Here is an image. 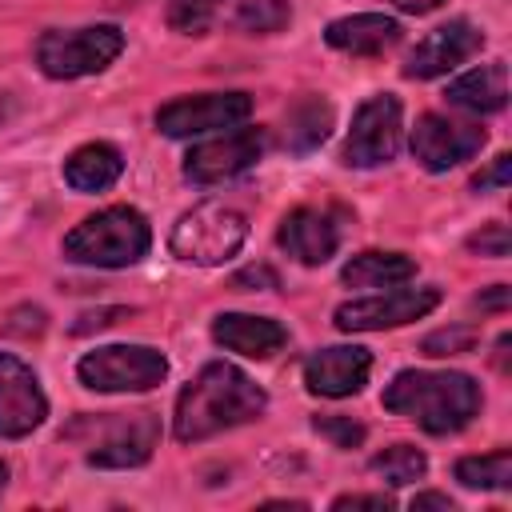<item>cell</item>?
<instances>
[{
	"label": "cell",
	"mask_w": 512,
	"mask_h": 512,
	"mask_svg": "<svg viewBox=\"0 0 512 512\" xmlns=\"http://www.w3.org/2000/svg\"><path fill=\"white\" fill-rule=\"evenodd\" d=\"M264 408H268L264 388L252 376H244L240 368L216 360V364H204L180 388L172 432H176V440L196 444V440H208V436H216L224 428L256 420Z\"/></svg>",
	"instance_id": "6da1fadb"
},
{
	"label": "cell",
	"mask_w": 512,
	"mask_h": 512,
	"mask_svg": "<svg viewBox=\"0 0 512 512\" xmlns=\"http://www.w3.org/2000/svg\"><path fill=\"white\" fill-rule=\"evenodd\" d=\"M484 404L480 384L468 372H396L384 388V408L416 420L424 432L444 436L464 428Z\"/></svg>",
	"instance_id": "7a4b0ae2"
},
{
	"label": "cell",
	"mask_w": 512,
	"mask_h": 512,
	"mask_svg": "<svg viewBox=\"0 0 512 512\" xmlns=\"http://www.w3.org/2000/svg\"><path fill=\"white\" fill-rule=\"evenodd\" d=\"M148 248H152V228L128 204L100 208L64 236V256L92 268H128L144 260Z\"/></svg>",
	"instance_id": "3957f363"
},
{
	"label": "cell",
	"mask_w": 512,
	"mask_h": 512,
	"mask_svg": "<svg viewBox=\"0 0 512 512\" xmlns=\"http://www.w3.org/2000/svg\"><path fill=\"white\" fill-rule=\"evenodd\" d=\"M124 52V32L116 24H92V28H72V32H44L36 40V64L52 80H76L104 72L116 56Z\"/></svg>",
	"instance_id": "277c9868"
},
{
	"label": "cell",
	"mask_w": 512,
	"mask_h": 512,
	"mask_svg": "<svg viewBox=\"0 0 512 512\" xmlns=\"http://www.w3.org/2000/svg\"><path fill=\"white\" fill-rule=\"evenodd\" d=\"M248 240V220L228 204H196L188 208L168 236L172 256L188 264H224Z\"/></svg>",
	"instance_id": "5b68a950"
},
{
	"label": "cell",
	"mask_w": 512,
	"mask_h": 512,
	"mask_svg": "<svg viewBox=\"0 0 512 512\" xmlns=\"http://www.w3.org/2000/svg\"><path fill=\"white\" fill-rule=\"evenodd\" d=\"M76 376L92 392H148L168 376V360L148 344H108L80 356Z\"/></svg>",
	"instance_id": "8992f818"
},
{
	"label": "cell",
	"mask_w": 512,
	"mask_h": 512,
	"mask_svg": "<svg viewBox=\"0 0 512 512\" xmlns=\"http://www.w3.org/2000/svg\"><path fill=\"white\" fill-rule=\"evenodd\" d=\"M400 100L396 96H372L356 108L352 116V132L344 140V164L356 168H376L388 164L400 148Z\"/></svg>",
	"instance_id": "52a82bcc"
},
{
	"label": "cell",
	"mask_w": 512,
	"mask_h": 512,
	"mask_svg": "<svg viewBox=\"0 0 512 512\" xmlns=\"http://www.w3.org/2000/svg\"><path fill=\"white\" fill-rule=\"evenodd\" d=\"M252 112V100L244 92H204V96H180L156 112V128L164 136H204L216 128H236Z\"/></svg>",
	"instance_id": "ba28073f"
},
{
	"label": "cell",
	"mask_w": 512,
	"mask_h": 512,
	"mask_svg": "<svg viewBox=\"0 0 512 512\" xmlns=\"http://www.w3.org/2000/svg\"><path fill=\"white\" fill-rule=\"evenodd\" d=\"M96 428L92 436V452L88 464L96 468H136L152 456L156 440H160V420L152 412H136V416H104V420H88Z\"/></svg>",
	"instance_id": "9c48e42d"
},
{
	"label": "cell",
	"mask_w": 512,
	"mask_h": 512,
	"mask_svg": "<svg viewBox=\"0 0 512 512\" xmlns=\"http://www.w3.org/2000/svg\"><path fill=\"white\" fill-rule=\"evenodd\" d=\"M440 304V288H400V292H384V296H364V300H348L336 308V328L340 332H380V328H396L408 320L428 316Z\"/></svg>",
	"instance_id": "30bf717a"
},
{
	"label": "cell",
	"mask_w": 512,
	"mask_h": 512,
	"mask_svg": "<svg viewBox=\"0 0 512 512\" xmlns=\"http://www.w3.org/2000/svg\"><path fill=\"white\" fill-rule=\"evenodd\" d=\"M484 128L480 124H460L436 112H424L412 128V156L428 168V172H448L464 160H472L484 148Z\"/></svg>",
	"instance_id": "8fae6325"
},
{
	"label": "cell",
	"mask_w": 512,
	"mask_h": 512,
	"mask_svg": "<svg viewBox=\"0 0 512 512\" xmlns=\"http://www.w3.org/2000/svg\"><path fill=\"white\" fill-rule=\"evenodd\" d=\"M260 152H264L260 128H228L224 136L204 140L184 156V176L192 184H220V180H232L244 168H252L260 160Z\"/></svg>",
	"instance_id": "7c38bea8"
},
{
	"label": "cell",
	"mask_w": 512,
	"mask_h": 512,
	"mask_svg": "<svg viewBox=\"0 0 512 512\" xmlns=\"http://www.w3.org/2000/svg\"><path fill=\"white\" fill-rule=\"evenodd\" d=\"M44 416H48V400L40 392L36 372L24 360L0 352V436L20 440L32 428H40Z\"/></svg>",
	"instance_id": "4fadbf2b"
},
{
	"label": "cell",
	"mask_w": 512,
	"mask_h": 512,
	"mask_svg": "<svg viewBox=\"0 0 512 512\" xmlns=\"http://www.w3.org/2000/svg\"><path fill=\"white\" fill-rule=\"evenodd\" d=\"M484 44V32L468 20H448L440 24L436 32H428L404 60V76L408 80H432V76H444L452 72L456 64H464L472 52H480Z\"/></svg>",
	"instance_id": "5bb4252c"
},
{
	"label": "cell",
	"mask_w": 512,
	"mask_h": 512,
	"mask_svg": "<svg viewBox=\"0 0 512 512\" xmlns=\"http://www.w3.org/2000/svg\"><path fill=\"white\" fill-rule=\"evenodd\" d=\"M276 240H280V248L292 260L316 268V264H328L336 256V248H340V220L328 208H308L304 204V208H292L280 220Z\"/></svg>",
	"instance_id": "9a60e30c"
},
{
	"label": "cell",
	"mask_w": 512,
	"mask_h": 512,
	"mask_svg": "<svg viewBox=\"0 0 512 512\" xmlns=\"http://www.w3.org/2000/svg\"><path fill=\"white\" fill-rule=\"evenodd\" d=\"M368 372H372V356H368V348H356V344L352 348H320V352H312L304 360L308 392L332 396V400L360 392Z\"/></svg>",
	"instance_id": "2e32d148"
},
{
	"label": "cell",
	"mask_w": 512,
	"mask_h": 512,
	"mask_svg": "<svg viewBox=\"0 0 512 512\" xmlns=\"http://www.w3.org/2000/svg\"><path fill=\"white\" fill-rule=\"evenodd\" d=\"M212 340L228 352H240L248 360H268L288 344V328L268 316H248V312H220L212 320Z\"/></svg>",
	"instance_id": "e0dca14e"
},
{
	"label": "cell",
	"mask_w": 512,
	"mask_h": 512,
	"mask_svg": "<svg viewBox=\"0 0 512 512\" xmlns=\"http://www.w3.org/2000/svg\"><path fill=\"white\" fill-rule=\"evenodd\" d=\"M324 40L348 56H380L384 48H392L400 40V24L380 12H360V16L332 20L324 28Z\"/></svg>",
	"instance_id": "ac0fdd59"
},
{
	"label": "cell",
	"mask_w": 512,
	"mask_h": 512,
	"mask_svg": "<svg viewBox=\"0 0 512 512\" xmlns=\"http://www.w3.org/2000/svg\"><path fill=\"white\" fill-rule=\"evenodd\" d=\"M444 96H448V104H456L464 112H476V116L500 112L508 104V68L500 60L496 64H480V68L456 76Z\"/></svg>",
	"instance_id": "d6986e66"
},
{
	"label": "cell",
	"mask_w": 512,
	"mask_h": 512,
	"mask_svg": "<svg viewBox=\"0 0 512 512\" xmlns=\"http://www.w3.org/2000/svg\"><path fill=\"white\" fill-rule=\"evenodd\" d=\"M120 172H124V156H120L112 144H104V140L80 144V148L64 160V180H68L76 192H104V188H112V184L120 180Z\"/></svg>",
	"instance_id": "ffe728a7"
},
{
	"label": "cell",
	"mask_w": 512,
	"mask_h": 512,
	"mask_svg": "<svg viewBox=\"0 0 512 512\" xmlns=\"http://www.w3.org/2000/svg\"><path fill=\"white\" fill-rule=\"evenodd\" d=\"M412 276H416V260L404 252H360L340 272L348 288H396Z\"/></svg>",
	"instance_id": "44dd1931"
},
{
	"label": "cell",
	"mask_w": 512,
	"mask_h": 512,
	"mask_svg": "<svg viewBox=\"0 0 512 512\" xmlns=\"http://www.w3.org/2000/svg\"><path fill=\"white\" fill-rule=\"evenodd\" d=\"M332 132V104L320 100V96H304L288 108V120H284V144L288 152L304 156L312 148H320Z\"/></svg>",
	"instance_id": "7402d4cb"
},
{
	"label": "cell",
	"mask_w": 512,
	"mask_h": 512,
	"mask_svg": "<svg viewBox=\"0 0 512 512\" xmlns=\"http://www.w3.org/2000/svg\"><path fill=\"white\" fill-rule=\"evenodd\" d=\"M452 472L464 488H508L512 484V452L496 448L488 456H464V460H456Z\"/></svg>",
	"instance_id": "603a6c76"
},
{
	"label": "cell",
	"mask_w": 512,
	"mask_h": 512,
	"mask_svg": "<svg viewBox=\"0 0 512 512\" xmlns=\"http://www.w3.org/2000/svg\"><path fill=\"white\" fill-rule=\"evenodd\" d=\"M292 20V4L288 0H244L236 8V28L248 32V36H272L280 28H288Z\"/></svg>",
	"instance_id": "cb8c5ba5"
},
{
	"label": "cell",
	"mask_w": 512,
	"mask_h": 512,
	"mask_svg": "<svg viewBox=\"0 0 512 512\" xmlns=\"http://www.w3.org/2000/svg\"><path fill=\"white\" fill-rule=\"evenodd\" d=\"M372 472L384 476L388 484H412V480H420L428 472V460L412 444H392V448L372 456Z\"/></svg>",
	"instance_id": "d4e9b609"
},
{
	"label": "cell",
	"mask_w": 512,
	"mask_h": 512,
	"mask_svg": "<svg viewBox=\"0 0 512 512\" xmlns=\"http://www.w3.org/2000/svg\"><path fill=\"white\" fill-rule=\"evenodd\" d=\"M220 8L224 0H168V28L184 36H204Z\"/></svg>",
	"instance_id": "484cf974"
},
{
	"label": "cell",
	"mask_w": 512,
	"mask_h": 512,
	"mask_svg": "<svg viewBox=\"0 0 512 512\" xmlns=\"http://www.w3.org/2000/svg\"><path fill=\"white\" fill-rule=\"evenodd\" d=\"M476 344V328H444V332H432L420 340V352L424 356H460V352H472Z\"/></svg>",
	"instance_id": "4316f807"
},
{
	"label": "cell",
	"mask_w": 512,
	"mask_h": 512,
	"mask_svg": "<svg viewBox=\"0 0 512 512\" xmlns=\"http://www.w3.org/2000/svg\"><path fill=\"white\" fill-rule=\"evenodd\" d=\"M312 428H316L320 436H328L336 448H356V444L364 440V424H356L352 416H316Z\"/></svg>",
	"instance_id": "83f0119b"
},
{
	"label": "cell",
	"mask_w": 512,
	"mask_h": 512,
	"mask_svg": "<svg viewBox=\"0 0 512 512\" xmlns=\"http://www.w3.org/2000/svg\"><path fill=\"white\" fill-rule=\"evenodd\" d=\"M468 248H472V252H480V256L500 260V256H508L512 236H508V228H504V224H484L476 236H468Z\"/></svg>",
	"instance_id": "f1b7e54d"
},
{
	"label": "cell",
	"mask_w": 512,
	"mask_h": 512,
	"mask_svg": "<svg viewBox=\"0 0 512 512\" xmlns=\"http://www.w3.org/2000/svg\"><path fill=\"white\" fill-rule=\"evenodd\" d=\"M508 180H512V156H508V152H500L484 172H476V176H472V188H476V192H488V188H504Z\"/></svg>",
	"instance_id": "f546056e"
},
{
	"label": "cell",
	"mask_w": 512,
	"mask_h": 512,
	"mask_svg": "<svg viewBox=\"0 0 512 512\" xmlns=\"http://www.w3.org/2000/svg\"><path fill=\"white\" fill-rule=\"evenodd\" d=\"M232 288L240 292H256V288H280V276L268 268V264H252V268H240L232 276Z\"/></svg>",
	"instance_id": "4dcf8cb0"
},
{
	"label": "cell",
	"mask_w": 512,
	"mask_h": 512,
	"mask_svg": "<svg viewBox=\"0 0 512 512\" xmlns=\"http://www.w3.org/2000/svg\"><path fill=\"white\" fill-rule=\"evenodd\" d=\"M332 508H336V512H344V508H392V500H388V496H364V492H352V496H336Z\"/></svg>",
	"instance_id": "1f68e13d"
},
{
	"label": "cell",
	"mask_w": 512,
	"mask_h": 512,
	"mask_svg": "<svg viewBox=\"0 0 512 512\" xmlns=\"http://www.w3.org/2000/svg\"><path fill=\"white\" fill-rule=\"evenodd\" d=\"M412 508H416V512H420V508H440V512H452L456 504H452L444 492H420V496L412 500Z\"/></svg>",
	"instance_id": "d6a6232c"
},
{
	"label": "cell",
	"mask_w": 512,
	"mask_h": 512,
	"mask_svg": "<svg viewBox=\"0 0 512 512\" xmlns=\"http://www.w3.org/2000/svg\"><path fill=\"white\" fill-rule=\"evenodd\" d=\"M400 12H408V16H424V12H432V8H440L444 0H392Z\"/></svg>",
	"instance_id": "836d02e7"
},
{
	"label": "cell",
	"mask_w": 512,
	"mask_h": 512,
	"mask_svg": "<svg viewBox=\"0 0 512 512\" xmlns=\"http://www.w3.org/2000/svg\"><path fill=\"white\" fill-rule=\"evenodd\" d=\"M476 304H480V308H508V288H504V284H496V288H492L488 296H480Z\"/></svg>",
	"instance_id": "e575fe53"
},
{
	"label": "cell",
	"mask_w": 512,
	"mask_h": 512,
	"mask_svg": "<svg viewBox=\"0 0 512 512\" xmlns=\"http://www.w3.org/2000/svg\"><path fill=\"white\" fill-rule=\"evenodd\" d=\"M4 480H8V468L0 464V492H4Z\"/></svg>",
	"instance_id": "d590c367"
}]
</instances>
